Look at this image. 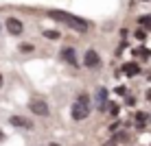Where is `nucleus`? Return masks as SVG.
<instances>
[{
	"label": "nucleus",
	"instance_id": "1",
	"mask_svg": "<svg viewBox=\"0 0 151 146\" xmlns=\"http://www.w3.org/2000/svg\"><path fill=\"white\" fill-rule=\"evenodd\" d=\"M48 15L53 20H59V22H66L70 28H75V31H79V33H86L88 28H90V24L86 22L83 18H77V15H70V13H66V11H48Z\"/></svg>",
	"mask_w": 151,
	"mask_h": 146
},
{
	"label": "nucleus",
	"instance_id": "2",
	"mask_svg": "<svg viewBox=\"0 0 151 146\" xmlns=\"http://www.w3.org/2000/svg\"><path fill=\"white\" fill-rule=\"evenodd\" d=\"M70 113H72V120H86L90 116V96L81 92L79 96H77V100L72 103Z\"/></svg>",
	"mask_w": 151,
	"mask_h": 146
},
{
	"label": "nucleus",
	"instance_id": "3",
	"mask_svg": "<svg viewBox=\"0 0 151 146\" xmlns=\"http://www.w3.org/2000/svg\"><path fill=\"white\" fill-rule=\"evenodd\" d=\"M29 109H31V113H35V116H42V118H46V116L50 113L48 103H46L44 98H33V100H31V105H29Z\"/></svg>",
	"mask_w": 151,
	"mask_h": 146
},
{
	"label": "nucleus",
	"instance_id": "4",
	"mask_svg": "<svg viewBox=\"0 0 151 146\" xmlns=\"http://www.w3.org/2000/svg\"><path fill=\"white\" fill-rule=\"evenodd\" d=\"M83 66L90 68V70H94V68L101 66V57H99L96 50H88V53H86V57H83Z\"/></svg>",
	"mask_w": 151,
	"mask_h": 146
},
{
	"label": "nucleus",
	"instance_id": "5",
	"mask_svg": "<svg viewBox=\"0 0 151 146\" xmlns=\"http://www.w3.org/2000/svg\"><path fill=\"white\" fill-rule=\"evenodd\" d=\"M59 57L66 61V63H72V66H77V53H75V48H72V46H66V48H61Z\"/></svg>",
	"mask_w": 151,
	"mask_h": 146
},
{
	"label": "nucleus",
	"instance_id": "6",
	"mask_svg": "<svg viewBox=\"0 0 151 146\" xmlns=\"http://www.w3.org/2000/svg\"><path fill=\"white\" fill-rule=\"evenodd\" d=\"M7 31H9L11 35H20V33L24 31V26H22V22H20L18 18H9V20H7Z\"/></svg>",
	"mask_w": 151,
	"mask_h": 146
},
{
	"label": "nucleus",
	"instance_id": "7",
	"mask_svg": "<svg viewBox=\"0 0 151 146\" xmlns=\"http://www.w3.org/2000/svg\"><path fill=\"white\" fill-rule=\"evenodd\" d=\"M9 122L13 124V127H22V129H33V122L27 118H22V116H11L9 118Z\"/></svg>",
	"mask_w": 151,
	"mask_h": 146
},
{
	"label": "nucleus",
	"instance_id": "8",
	"mask_svg": "<svg viewBox=\"0 0 151 146\" xmlns=\"http://www.w3.org/2000/svg\"><path fill=\"white\" fill-rule=\"evenodd\" d=\"M105 107H107V90L101 87V90H99V109L105 111Z\"/></svg>",
	"mask_w": 151,
	"mask_h": 146
},
{
	"label": "nucleus",
	"instance_id": "9",
	"mask_svg": "<svg viewBox=\"0 0 151 146\" xmlns=\"http://www.w3.org/2000/svg\"><path fill=\"white\" fill-rule=\"evenodd\" d=\"M123 72H125V74H127V76H136L138 72H140V68H138L136 63H125Z\"/></svg>",
	"mask_w": 151,
	"mask_h": 146
},
{
	"label": "nucleus",
	"instance_id": "10",
	"mask_svg": "<svg viewBox=\"0 0 151 146\" xmlns=\"http://www.w3.org/2000/svg\"><path fill=\"white\" fill-rule=\"evenodd\" d=\"M44 37L46 39H59V33L57 31H44Z\"/></svg>",
	"mask_w": 151,
	"mask_h": 146
},
{
	"label": "nucleus",
	"instance_id": "11",
	"mask_svg": "<svg viewBox=\"0 0 151 146\" xmlns=\"http://www.w3.org/2000/svg\"><path fill=\"white\" fill-rule=\"evenodd\" d=\"M105 109H110V113H112V116H116V113H118V107L114 105V103H110V105H107Z\"/></svg>",
	"mask_w": 151,
	"mask_h": 146
},
{
	"label": "nucleus",
	"instance_id": "12",
	"mask_svg": "<svg viewBox=\"0 0 151 146\" xmlns=\"http://www.w3.org/2000/svg\"><path fill=\"white\" fill-rule=\"evenodd\" d=\"M136 37L145 41V37H147V33H145V31H142V28H138V31H136Z\"/></svg>",
	"mask_w": 151,
	"mask_h": 146
},
{
	"label": "nucleus",
	"instance_id": "13",
	"mask_svg": "<svg viewBox=\"0 0 151 146\" xmlns=\"http://www.w3.org/2000/svg\"><path fill=\"white\" fill-rule=\"evenodd\" d=\"M140 24H149V26H151V15H145V18H140Z\"/></svg>",
	"mask_w": 151,
	"mask_h": 146
},
{
	"label": "nucleus",
	"instance_id": "14",
	"mask_svg": "<svg viewBox=\"0 0 151 146\" xmlns=\"http://www.w3.org/2000/svg\"><path fill=\"white\" fill-rule=\"evenodd\" d=\"M20 50H24V53H31V50H33V46H31V44H24V46H20Z\"/></svg>",
	"mask_w": 151,
	"mask_h": 146
},
{
	"label": "nucleus",
	"instance_id": "15",
	"mask_svg": "<svg viewBox=\"0 0 151 146\" xmlns=\"http://www.w3.org/2000/svg\"><path fill=\"white\" fill-rule=\"evenodd\" d=\"M116 94H121V96H125V94H127V90H125V87H116Z\"/></svg>",
	"mask_w": 151,
	"mask_h": 146
},
{
	"label": "nucleus",
	"instance_id": "16",
	"mask_svg": "<svg viewBox=\"0 0 151 146\" xmlns=\"http://www.w3.org/2000/svg\"><path fill=\"white\" fill-rule=\"evenodd\" d=\"M103 146H114V142H107V144H103Z\"/></svg>",
	"mask_w": 151,
	"mask_h": 146
},
{
	"label": "nucleus",
	"instance_id": "17",
	"mask_svg": "<svg viewBox=\"0 0 151 146\" xmlns=\"http://www.w3.org/2000/svg\"><path fill=\"white\" fill-rule=\"evenodd\" d=\"M0 87H2V74H0Z\"/></svg>",
	"mask_w": 151,
	"mask_h": 146
},
{
	"label": "nucleus",
	"instance_id": "18",
	"mask_svg": "<svg viewBox=\"0 0 151 146\" xmlns=\"http://www.w3.org/2000/svg\"><path fill=\"white\" fill-rule=\"evenodd\" d=\"M147 98H149V100H151V92H149V94H147Z\"/></svg>",
	"mask_w": 151,
	"mask_h": 146
},
{
	"label": "nucleus",
	"instance_id": "19",
	"mask_svg": "<svg viewBox=\"0 0 151 146\" xmlns=\"http://www.w3.org/2000/svg\"><path fill=\"white\" fill-rule=\"evenodd\" d=\"M48 146H59V144H48Z\"/></svg>",
	"mask_w": 151,
	"mask_h": 146
},
{
	"label": "nucleus",
	"instance_id": "20",
	"mask_svg": "<svg viewBox=\"0 0 151 146\" xmlns=\"http://www.w3.org/2000/svg\"><path fill=\"white\" fill-rule=\"evenodd\" d=\"M0 140H2V131H0Z\"/></svg>",
	"mask_w": 151,
	"mask_h": 146
},
{
	"label": "nucleus",
	"instance_id": "21",
	"mask_svg": "<svg viewBox=\"0 0 151 146\" xmlns=\"http://www.w3.org/2000/svg\"><path fill=\"white\" fill-rule=\"evenodd\" d=\"M0 28H2V26H0Z\"/></svg>",
	"mask_w": 151,
	"mask_h": 146
}]
</instances>
